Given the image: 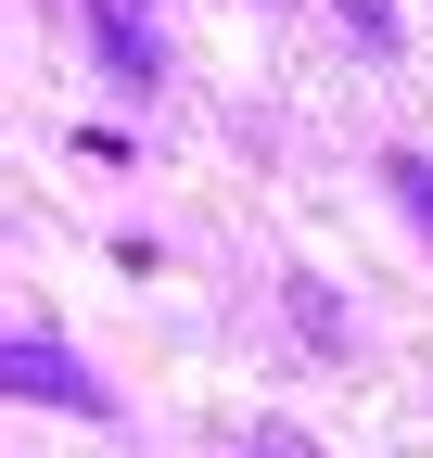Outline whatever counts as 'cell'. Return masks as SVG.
Masks as SVG:
<instances>
[{
	"label": "cell",
	"instance_id": "cell-3",
	"mask_svg": "<svg viewBox=\"0 0 433 458\" xmlns=\"http://www.w3.org/2000/svg\"><path fill=\"white\" fill-rule=\"evenodd\" d=\"M281 318L306 331V357H357V318H344V293H332L318 267H293V280H281Z\"/></svg>",
	"mask_w": 433,
	"mask_h": 458
},
{
	"label": "cell",
	"instance_id": "cell-2",
	"mask_svg": "<svg viewBox=\"0 0 433 458\" xmlns=\"http://www.w3.org/2000/svg\"><path fill=\"white\" fill-rule=\"evenodd\" d=\"M77 13H89V51H102V77L128 102L166 89V26H153V0H77Z\"/></svg>",
	"mask_w": 433,
	"mask_h": 458
},
{
	"label": "cell",
	"instance_id": "cell-6",
	"mask_svg": "<svg viewBox=\"0 0 433 458\" xmlns=\"http://www.w3.org/2000/svg\"><path fill=\"white\" fill-rule=\"evenodd\" d=\"M255 458H318V445H306L293 420H255Z\"/></svg>",
	"mask_w": 433,
	"mask_h": 458
},
{
	"label": "cell",
	"instance_id": "cell-5",
	"mask_svg": "<svg viewBox=\"0 0 433 458\" xmlns=\"http://www.w3.org/2000/svg\"><path fill=\"white\" fill-rule=\"evenodd\" d=\"M344 26H357L369 51H395V0H344Z\"/></svg>",
	"mask_w": 433,
	"mask_h": 458
},
{
	"label": "cell",
	"instance_id": "cell-4",
	"mask_svg": "<svg viewBox=\"0 0 433 458\" xmlns=\"http://www.w3.org/2000/svg\"><path fill=\"white\" fill-rule=\"evenodd\" d=\"M383 191L408 204V229L433 242V153H383Z\"/></svg>",
	"mask_w": 433,
	"mask_h": 458
},
{
	"label": "cell",
	"instance_id": "cell-1",
	"mask_svg": "<svg viewBox=\"0 0 433 458\" xmlns=\"http://www.w3.org/2000/svg\"><path fill=\"white\" fill-rule=\"evenodd\" d=\"M0 382L26 394V408H77V420L115 408V394L89 382V357H77V344H51V331H13V344H0Z\"/></svg>",
	"mask_w": 433,
	"mask_h": 458
}]
</instances>
